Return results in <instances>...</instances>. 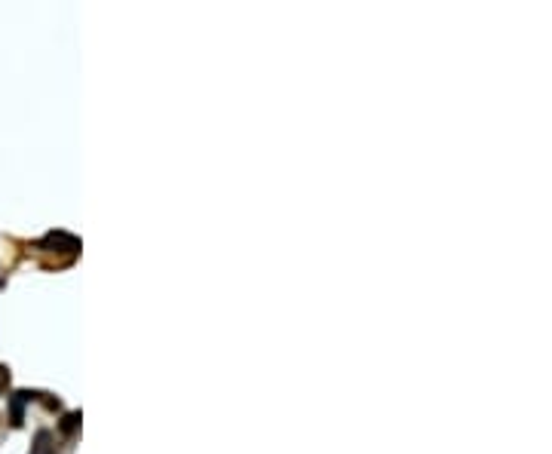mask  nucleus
Masks as SVG:
<instances>
[{"label":"nucleus","instance_id":"obj_3","mask_svg":"<svg viewBox=\"0 0 552 454\" xmlns=\"http://www.w3.org/2000/svg\"><path fill=\"white\" fill-rule=\"evenodd\" d=\"M77 427H80V411H71V415L65 417V421H62V433H65V436H71V433H74Z\"/></svg>","mask_w":552,"mask_h":454},{"label":"nucleus","instance_id":"obj_4","mask_svg":"<svg viewBox=\"0 0 552 454\" xmlns=\"http://www.w3.org/2000/svg\"><path fill=\"white\" fill-rule=\"evenodd\" d=\"M3 381H10V374H6V368L0 365V384H3Z\"/></svg>","mask_w":552,"mask_h":454},{"label":"nucleus","instance_id":"obj_1","mask_svg":"<svg viewBox=\"0 0 552 454\" xmlns=\"http://www.w3.org/2000/svg\"><path fill=\"white\" fill-rule=\"evenodd\" d=\"M37 249H53V252H80V239L71 237L65 230H49L44 239H37Z\"/></svg>","mask_w":552,"mask_h":454},{"label":"nucleus","instance_id":"obj_2","mask_svg":"<svg viewBox=\"0 0 552 454\" xmlns=\"http://www.w3.org/2000/svg\"><path fill=\"white\" fill-rule=\"evenodd\" d=\"M31 399H34V393H28V390L12 396V427H22V408H25V402H31Z\"/></svg>","mask_w":552,"mask_h":454}]
</instances>
